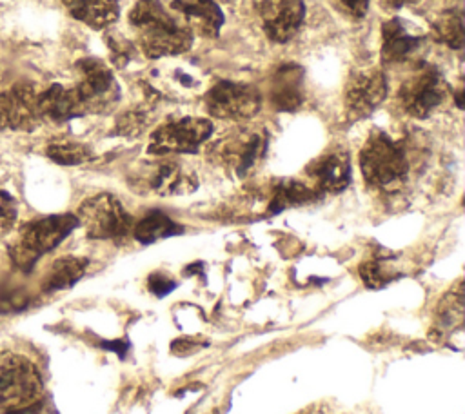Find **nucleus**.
Returning a JSON list of instances; mask_svg holds the SVG:
<instances>
[{"mask_svg":"<svg viewBox=\"0 0 465 414\" xmlns=\"http://www.w3.org/2000/svg\"><path fill=\"white\" fill-rule=\"evenodd\" d=\"M129 24L147 58L176 56L193 45L191 27L180 16L171 15L160 0H138L129 11Z\"/></svg>","mask_w":465,"mask_h":414,"instance_id":"obj_1","label":"nucleus"},{"mask_svg":"<svg viewBox=\"0 0 465 414\" xmlns=\"http://www.w3.org/2000/svg\"><path fill=\"white\" fill-rule=\"evenodd\" d=\"M78 227L76 214H51L25 223L16 242L9 247L13 263L22 271H31L36 260L58 247Z\"/></svg>","mask_w":465,"mask_h":414,"instance_id":"obj_2","label":"nucleus"},{"mask_svg":"<svg viewBox=\"0 0 465 414\" xmlns=\"http://www.w3.org/2000/svg\"><path fill=\"white\" fill-rule=\"evenodd\" d=\"M360 169L371 187L389 191L407 178L409 162L398 142L383 131H374L360 151Z\"/></svg>","mask_w":465,"mask_h":414,"instance_id":"obj_3","label":"nucleus"},{"mask_svg":"<svg viewBox=\"0 0 465 414\" xmlns=\"http://www.w3.org/2000/svg\"><path fill=\"white\" fill-rule=\"evenodd\" d=\"M42 378L38 369L15 352L0 354V409L18 410L40 403Z\"/></svg>","mask_w":465,"mask_h":414,"instance_id":"obj_4","label":"nucleus"},{"mask_svg":"<svg viewBox=\"0 0 465 414\" xmlns=\"http://www.w3.org/2000/svg\"><path fill=\"white\" fill-rule=\"evenodd\" d=\"M78 225L93 240H116L131 231V216L118 198L102 192L87 198L76 212Z\"/></svg>","mask_w":465,"mask_h":414,"instance_id":"obj_5","label":"nucleus"},{"mask_svg":"<svg viewBox=\"0 0 465 414\" xmlns=\"http://www.w3.org/2000/svg\"><path fill=\"white\" fill-rule=\"evenodd\" d=\"M78 82L73 87L87 113H105L120 100V87L113 71L98 58L85 56L76 62Z\"/></svg>","mask_w":465,"mask_h":414,"instance_id":"obj_6","label":"nucleus"},{"mask_svg":"<svg viewBox=\"0 0 465 414\" xmlns=\"http://www.w3.org/2000/svg\"><path fill=\"white\" fill-rule=\"evenodd\" d=\"M213 134V123L207 118L185 116L167 122L149 136V153L156 156L196 153Z\"/></svg>","mask_w":465,"mask_h":414,"instance_id":"obj_7","label":"nucleus"},{"mask_svg":"<svg viewBox=\"0 0 465 414\" xmlns=\"http://www.w3.org/2000/svg\"><path fill=\"white\" fill-rule=\"evenodd\" d=\"M447 96V84L432 65H421L398 89L401 109L414 118H427Z\"/></svg>","mask_w":465,"mask_h":414,"instance_id":"obj_8","label":"nucleus"},{"mask_svg":"<svg viewBox=\"0 0 465 414\" xmlns=\"http://www.w3.org/2000/svg\"><path fill=\"white\" fill-rule=\"evenodd\" d=\"M207 111L222 120H249L262 107V93L243 82L222 80L205 93Z\"/></svg>","mask_w":465,"mask_h":414,"instance_id":"obj_9","label":"nucleus"},{"mask_svg":"<svg viewBox=\"0 0 465 414\" xmlns=\"http://www.w3.org/2000/svg\"><path fill=\"white\" fill-rule=\"evenodd\" d=\"M267 133L262 129H236L213 145V154L225 169L245 176L263 156Z\"/></svg>","mask_w":465,"mask_h":414,"instance_id":"obj_10","label":"nucleus"},{"mask_svg":"<svg viewBox=\"0 0 465 414\" xmlns=\"http://www.w3.org/2000/svg\"><path fill=\"white\" fill-rule=\"evenodd\" d=\"M254 11L271 42L287 44L305 18L303 0H254Z\"/></svg>","mask_w":465,"mask_h":414,"instance_id":"obj_11","label":"nucleus"},{"mask_svg":"<svg viewBox=\"0 0 465 414\" xmlns=\"http://www.w3.org/2000/svg\"><path fill=\"white\" fill-rule=\"evenodd\" d=\"M387 96V78L381 69L369 67L354 71L345 85L343 104L352 118L369 116Z\"/></svg>","mask_w":465,"mask_h":414,"instance_id":"obj_12","label":"nucleus"},{"mask_svg":"<svg viewBox=\"0 0 465 414\" xmlns=\"http://www.w3.org/2000/svg\"><path fill=\"white\" fill-rule=\"evenodd\" d=\"M134 183L143 187V191H149L160 196H174V194H185L194 191L196 176L193 171L185 169L180 162L162 158L147 163L136 174Z\"/></svg>","mask_w":465,"mask_h":414,"instance_id":"obj_13","label":"nucleus"},{"mask_svg":"<svg viewBox=\"0 0 465 414\" xmlns=\"http://www.w3.org/2000/svg\"><path fill=\"white\" fill-rule=\"evenodd\" d=\"M38 93L29 84H16L0 93V129L33 131L40 123Z\"/></svg>","mask_w":465,"mask_h":414,"instance_id":"obj_14","label":"nucleus"},{"mask_svg":"<svg viewBox=\"0 0 465 414\" xmlns=\"http://www.w3.org/2000/svg\"><path fill=\"white\" fill-rule=\"evenodd\" d=\"M309 176L316 183V192H340L351 182V158L345 151H329L309 165Z\"/></svg>","mask_w":465,"mask_h":414,"instance_id":"obj_15","label":"nucleus"},{"mask_svg":"<svg viewBox=\"0 0 465 414\" xmlns=\"http://www.w3.org/2000/svg\"><path fill=\"white\" fill-rule=\"evenodd\" d=\"M36 107L42 120H49L54 123H64L85 114L76 91L60 84H53L45 91L38 93Z\"/></svg>","mask_w":465,"mask_h":414,"instance_id":"obj_16","label":"nucleus"},{"mask_svg":"<svg viewBox=\"0 0 465 414\" xmlns=\"http://www.w3.org/2000/svg\"><path fill=\"white\" fill-rule=\"evenodd\" d=\"M423 45V36L407 29L400 18H391L381 25V60L401 64L414 56Z\"/></svg>","mask_w":465,"mask_h":414,"instance_id":"obj_17","label":"nucleus"},{"mask_svg":"<svg viewBox=\"0 0 465 414\" xmlns=\"http://www.w3.org/2000/svg\"><path fill=\"white\" fill-rule=\"evenodd\" d=\"M171 7L178 16L203 36H216L223 25V13L214 0H173Z\"/></svg>","mask_w":465,"mask_h":414,"instance_id":"obj_18","label":"nucleus"},{"mask_svg":"<svg viewBox=\"0 0 465 414\" xmlns=\"http://www.w3.org/2000/svg\"><path fill=\"white\" fill-rule=\"evenodd\" d=\"M271 102L278 111H296L303 104V69L285 64L276 69L271 82Z\"/></svg>","mask_w":465,"mask_h":414,"instance_id":"obj_19","label":"nucleus"},{"mask_svg":"<svg viewBox=\"0 0 465 414\" xmlns=\"http://www.w3.org/2000/svg\"><path fill=\"white\" fill-rule=\"evenodd\" d=\"M69 15L91 29H105L118 20L116 0H60Z\"/></svg>","mask_w":465,"mask_h":414,"instance_id":"obj_20","label":"nucleus"},{"mask_svg":"<svg viewBox=\"0 0 465 414\" xmlns=\"http://www.w3.org/2000/svg\"><path fill=\"white\" fill-rule=\"evenodd\" d=\"M89 261L87 258H78V256H64L58 258L49 272L45 274L42 287L47 292H54V291H64L73 287L85 272Z\"/></svg>","mask_w":465,"mask_h":414,"instance_id":"obj_21","label":"nucleus"},{"mask_svg":"<svg viewBox=\"0 0 465 414\" xmlns=\"http://www.w3.org/2000/svg\"><path fill=\"white\" fill-rule=\"evenodd\" d=\"M183 227L171 220L165 212L162 211H151L147 212L134 227H133V236L140 243H154L158 240L169 238L182 234Z\"/></svg>","mask_w":465,"mask_h":414,"instance_id":"obj_22","label":"nucleus"},{"mask_svg":"<svg viewBox=\"0 0 465 414\" xmlns=\"http://www.w3.org/2000/svg\"><path fill=\"white\" fill-rule=\"evenodd\" d=\"M320 194L316 192V189L307 187L302 182L296 180H283L274 187L272 198L269 202V212H282L287 207H294V205H302L307 202L316 200Z\"/></svg>","mask_w":465,"mask_h":414,"instance_id":"obj_23","label":"nucleus"},{"mask_svg":"<svg viewBox=\"0 0 465 414\" xmlns=\"http://www.w3.org/2000/svg\"><path fill=\"white\" fill-rule=\"evenodd\" d=\"M432 36L436 42L450 47V49H461L463 47V16L458 9H447L441 11L432 20Z\"/></svg>","mask_w":465,"mask_h":414,"instance_id":"obj_24","label":"nucleus"},{"mask_svg":"<svg viewBox=\"0 0 465 414\" xmlns=\"http://www.w3.org/2000/svg\"><path fill=\"white\" fill-rule=\"evenodd\" d=\"M45 154L60 165H80L93 158V151L76 140H54L47 145Z\"/></svg>","mask_w":465,"mask_h":414,"instance_id":"obj_25","label":"nucleus"},{"mask_svg":"<svg viewBox=\"0 0 465 414\" xmlns=\"http://www.w3.org/2000/svg\"><path fill=\"white\" fill-rule=\"evenodd\" d=\"M438 320L441 329H458L461 330L463 325V289L461 283H458L454 289L443 296L440 307H438Z\"/></svg>","mask_w":465,"mask_h":414,"instance_id":"obj_26","label":"nucleus"},{"mask_svg":"<svg viewBox=\"0 0 465 414\" xmlns=\"http://www.w3.org/2000/svg\"><path fill=\"white\" fill-rule=\"evenodd\" d=\"M149 123V111L147 107H138V109H129L122 113L114 123V134L120 136H138Z\"/></svg>","mask_w":465,"mask_h":414,"instance_id":"obj_27","label":"nucleus"},{"mask_svg":"<svg viewBox=\"0 0 465 414\" xmlns=\"http://www.w3.org/2000/svg\"><path fill=\"white\" fill-rule=\"evenodd\" d=\"M360 276L363 280V283L371 289H380L385 287L387 283H391L394 280L392 271H389L381 261L378 260H371L360 265Z\"/></svg>","mask_w":465,"mask_h":414,"instance_id":"obj_28","label":"nucleus"},{"mask_svg":"<svg viewBox=\"0 0 465 414\" xmlns=\"http://www.w3.org/2000/svg\"><path fill=\"white\" fill-rule=\"evenodd\" d=\"M105 40H107V47L111 51V58H113L114 65L124 67L133 58L131 56L133 54V44L127 38L120 36L118 33H109L105 36Z\"/></svg>","mask_w":465,"mask_h":414,"instance_id":"obj_29","label":"nucleus"},{"mask_svg":"<svg viewBox=\"0 0 465 414\" xmlns=\"http://www.w3.org/2000/svg\"><path fill=\"white\" fill-rule=\"evenodd\" d=\"M147 287H149V291H151L154 296L162 298V296H167L169 292H173V291L176 289V281L171 280V278H169L167 274H163V272H153V274L147 278Z\"/></svg>","mask_w":465,"mask_h":414,"instance_id":"obj_30","label":"nucleus"},{"mask_svg":"<svg viewBox=\"0 0 465 414\" xmlns=\"http://www.w3.org/2000/svg\"><path fill=\"white\" fill-rule=\"evenodd\" d=\"M332 5L349 18H363L369 9V0H331Z\"/></svg>","mask_w":465,"mask_h":414,"instance_id":"obj_31","label":"nucleus"},{"mask_svg":"<svg viewBox=\"0 0 465 414\" xmlns=\"http://www.w3.org/2000/svg\"><path fill=\"white\" fill-rule=\"evenodd\" d=\"M16 220V202L11 194L0 191V227L11 229Z\"/></svg>","mask_w":465,"mask_h":414,"instance_id":"obj_32","label":"nucleus"},{"mask_svg":"<svg viewBox=\"0 0 465 414\" xmlns=\"http://www.w3.org/2000/svg\"><path fill=\"white\" fill-rule=\"evenodd\" d=\"M102 347L107 349V350L116 352L120 358H124L127 354V350H129V341H125V340H111V341L102 343Z\"/></svg>","mask_w":465,"mask_h":414,"instance_id":"obj_33","label":"nucleus"},{"mask_svg":"<svg viewBox=\"0 0 465 414\" xmlns=\"http://www.w3.org/2000/svg\"><path fill=\"white\" fill-rule=\"evenodd\" d=\"M414 2H418V0H381L383 7H387V9H401V7L411 5Z\"/></svg>","mask_w":465,"mask_h":414,"instance_id":"obj_34","label":"nucleus"},{"mask_svg":"<svg viewBox=\"0 0 465 414\" xmlns=\"http://www.w3.org/2000/svg\"><path fill=\"white\" fill-rule=\"evenodd\" d=\"M5 414H40V403H35V405L18 409V410H9V412H5Z\"/></svg>","mask_w":465,"mask_h":414,"instance_id":"obj_35","label":"nucleus"}]
</instances>
